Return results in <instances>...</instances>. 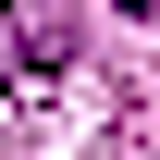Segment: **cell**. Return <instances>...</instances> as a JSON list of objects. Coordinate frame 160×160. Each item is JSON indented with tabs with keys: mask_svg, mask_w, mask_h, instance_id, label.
Returning a JSON list of instances; mask_svg holds the SVG:
<instances>
[{
	"mask_svg": "<svg viewBox=\"0 0 160 160\" xmlns=\"http://www.w3.org/2000/svg\"><path fill=\"white\" fill-rule=\"evenodd\" d=\"M123 12H136V25H160V0H123Z\"/></svg>",
	"mask_w": 160,
	"mask_h": 160,
	"instance_id": "obj_1",
	"label": "cell"
}]
</instances>
